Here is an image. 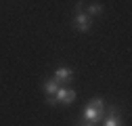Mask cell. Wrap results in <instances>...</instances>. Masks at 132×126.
Returning a JSON list of instances; mask_svg holds the SVG:
<instances>
[{"instance_id": "obj_10", "label": "cell", "mask_w": 132, "mask_h": 126, "mask_svg": "<svg viewBox=\"0 0 132 126\" xmlns=\"http://www.w3.org/2000/svg\"><path fill=\"white\" fill-rule=\"evenodd\" d=\"M78 126H94V124H90V122H86V120H84V122H80Z\"/></svg>"}, {"instance_id": "obj_3", "label": "cell", "mask_w": 132, "mask_h": 126, "mask_svg": "<svg viewBox=\"0 0 132 126\" xmlns=\"http://www.w3.org/2000/svg\"><path fill=\"white\" fill-rule=\"evenodd\" d=\"M53 97L57 99V103H63V105H69V103H73L76 101V90H71V88H59Z\"/></svg>"}, {"instance_id": "obj_6", "label": "cell", "mask_w": 132, "mask_h": 126, "mask_svg": "<svg viewBox=\"0 0 132 126\" xmlns=\"http://www.w3.org/2000/svg\"><path fill=\"white\" fill-rule=\"evenodd\" d=\"M57 90H59V82L55 80V78H51V80L44 82V92H46V94H55Z\"/></svg>"}, {"instance_id": "obj_8", "label": "cell", "mask_w": 132, "mask_h": 126, "mask_svg": "<svg viewBox=\"0 0 132 126\" xmlns=\"http://www.w3.org/2000/svg\"><path fill=\"white\" fill-rule=\"evenodd\" d=\"M46 103H48V105H53V107H55V105H59V103H57V99L53 97V94H48V99H46Z\"/></svg>"}, {"instance_id": "obj_4", "label": "cell", "mask_w": 132, "mask_h": 126, "mask_svg": "<svg viewBox=\"0 0 132 126\" xmlns=\"http://www.w3.org/2000/svg\"><path fill=\"white\" fill-rule=\"evenodd\" d=\"M105 112H107V118H105L103 126H124L118 118V107L115 105H105Z\"/></svg>"}, {"instance_id": "obj_1", "label": "cell", "mask_w": 132, "mask_h": 126, "mask_svg": "<svg viewBox=\"0 0 132 126\" xmlns=\"http://www.w3.org/2000/svg\"><path fill=\"white\" fill-rule=\"evenodd\" d=\"M103 116H105V101L103 99H90L84 107V114H82V118H84L86 122L90 124H96V122H103Z\"/></svg>"}, {"instance_id": "obj_2", "label": "cell", "mask_w": 132, "mask_h": 126, "mask_svg": "<svg viewBox=\"0 0 132 126\" xmlns=\"http://www.w3.org/2000/svg\"><path fill=\"white\" fill-rule=\"evenodd\" d=\"M73 27H76L78 32H82V34L90 32V27H92L90 15H88V13H76V17H73Z\"/></svg>"}, {"instance_id": "obj_5", "label": "cell", "mask_w": 132, "mask_h": 126, "mask_svg": "<svg viewBox=\"0 0 132 126\" xmlns=\"http://www.w3.org/2000/svg\"><path fill=\"white\" fill-rule=\"evenodd\" d=\"M71 78H73V72H71L69 67H59V69L55 72V80H57L59 84H63V82H71Z\"/></svg>"}, {"instance_id": "obj_7", "label": "cell", "mask_w": 132, "mask_h": 126, "mask_svg": "<svg viewBox=\"0 0 132 126\" xmlns=\"http://www.w3.org/2000/svg\"><path fill=\"white\" fill-rule=\"evenodd\" d=\"M101 13H103V4L94 2V4L88 6V15H90V17H96V15H101Z\"/></svg>"}, {"instance_id": "obj_9", "label": "cell", "mask_w": 132, "mask_h": 126, "mask_svg": "<svg viewBox=\"0 0 132 126\" xmlns=\"http://www.w3.org/2000/svg\"><path fill=\"white\" fill-rule=\"evenodd\" d=\"M76 13H84V2H78L76 4Z\"/></svg>"}]
</instances>
